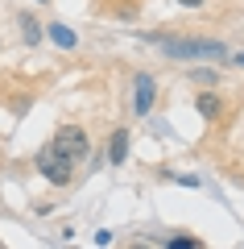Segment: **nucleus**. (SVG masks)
Masks as SVG:
<instances>
[{"instance_id": "nucleus-8", "label": "nucleus", "mask_w": 244, "mask_h": 249, "mask_svg": "<svg viewBox=\"0 0 244 249\" xmlns=\"http://www.w3.org/2000/svg\"><path fill=\"white\" fill-rule=\"evenodd\" d=\"M21 34H25V42H29V46H37L42 29H37V21H33V17H21Z\"/></svg>"}, {"instance_id": "nucleus-5", "label": "nucleus", "mask_w": 244, "mask_h": 249, "mask_svg": "<svg viewBox=\"0 0 244 249\" xmlns=\"http://www.w3.org/2000/svg\"><path fill=\"white\" fill-rule=\"evenodd\" d=\"M195 108H199L203 121H219V112H224V100H219V91H199V96H195Z\"/></svg>"}, {"instance_id": "nucleus-9", "label": "nucleus", "mask_w": 244, "mask_h": 249, "mask_svg": "<svg viewBox=\"0 0 244 249\" xmlns=\"http://www.w3.org/2000/svg\"><path fill=\"white\" fill-rule=\"evenodd\" d=\"M166 249H199V241H195V237H170Z\"/></svg>"}, {"instance_id": "nucleus-2", "label": "nucleus", "mask_w": 244, "mask_h": 249, "mask_svg": "<svg viewBox=\"0 0 244 249\" xmlns=\"http://www.w3.org/2000/svg\"><path fill=\"white\" fill-rule=\"evenodd\" d=\"M33 162H37V170H42V175L50 178L54 187H66V183H70V175H75V158H70V154H62L54 142L46 145V150L37 154Z\"/></svg>"}, {"instance_id": "nucleus-13", "label": "nucleus", "mask_w": 244, "mask_h": 249, "mask_svg": "<svg viewBox=\"0 0 244 249\" xmlns=\"http://www.w3.org/2000/svg\"><path fill=\"white\" fill-rule=\"evenodd\" d=\"M42 4H46V0H42Z\"/></svg>"}, {"instance_id": "nucleus-12", "label": "nucleus", "mask_w": 244, "mask_h": 249, "mask_svg": "<svg viewBox=\"0 0 244 249\" xmlns=\"http://www.w3.org/2000/svg\"><path fill=\"white\" fill-rule=\"evenodd\" d=\"M137 249H145V245H137Z\"/></svg>"}, {"instance_id": "nucleus-1", "label": "nucleus", "mask_w": 244, "mask_h": 249, "mask_svg": "<svg viewBox=\"0 0 244 249\" xmlns=\"http://www.w3.org/2000/svg\"><path fill=\"white\" fill-rule=\"evenodd\" d=\"M166 58H232L224 42L215 37H153Z\"/></svg>"}, {"instance_id": "nucleus-4", "label": "nucleus", "mask_w": 244, "mask_h": 249, "mask_svg": "<svg viewBox=\"0 0 244 249\" xmlns=\"http://www.w3.org/2000/svg\"><path fill=\"white\" fill-rule=\"evenodd\" d=\"M132 91H137V96H132V108H137V116H145L149 108H153V96H157V79L149 71H141L137 79H132Z\"/></svg>"}, {"instance_id": "nucleus-6", "label": "nucleus", "mask_w": 244, "mask_h": 249, "mask_svg": "<svg viewBox=\"0 0 244 249\" xmlns=\"http://www.w3.org/2000/svg\"><path fill=\"white\" fill-rule=\"evenodd\" d=\"M124 158H129V129H116L112 142H108V162H112V166H120Z\"/></svg>"}, {"instance_id": "nucleus-10", "label": "nucleus", "mask_w": 244, "mask_h": 249, "mask_svg": "<svg viewBox=\"0 0 244 249\" xmlns=\"http://www.w3.org/2000/svg\"><path fill=\"white\" fill-rule=\"evenodd\" d=\"M178 4H186V9H199V4H203V0H178Z\"/></svg>"}, {"instance_id": "nucleus-7", "label": "nucleus", "mask_w": 244, "mask_h": 249, "mask_svg": "<svg viewBox=\"0 0 244 249\" xmlns=\"http://www.w3.org/2000/svg\"><path fill=\"white\" fill-rule=\"evenodd\" d=\"M50 37H54V46H62V50H75V42H79V37L70 34L66 25H58V21L50 25Z\"/></svg>"}, {"instance_id": "nucleus-3", "label": "nucleus", "mask_w": 244, "mask_h": 249, "mask_svg": "<svg viewBox=\"0 0 244 249\" xmlns=\"http://www.w3.org/2000/svg\"><path fill=\"white\" fill-rule=\"evenodd\" d=\"M54 145H58L62 154H70L75 162H83V158H87V150H91V145H87V133H83L79 124H62L58 133H54Z\"/></svg>"}, {"instance_id": "nucleus-11", "label": "nucleus", "mask_w": 244, "mask_h": 249, "mask_svg": "<svg viewBox=\"0 0 244 249\" xmlns=\"http://www.w3.org/2000/svg\"><path fill=\"white\" fill-rule=\"evenodd\" d=\"M232 62H236V67H244V50H240V54H232Z\"/></svg>"}]
</instances>
